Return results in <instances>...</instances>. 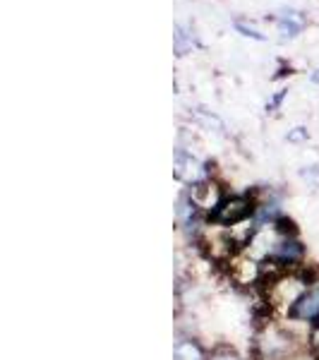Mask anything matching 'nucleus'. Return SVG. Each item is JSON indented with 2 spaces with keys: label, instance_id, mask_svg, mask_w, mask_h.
Wrapping results in <instances>:
<instances>
[{
  "label": "nucleus",
  "instance_id": "obj_6",
  "mask_svg": "<svg viewBox=\"0 0 319 360\" xmlns=\"http://www.w3.org/2000/svg\"><path fill=\"white\" fill-rule=\"evenodd\" d=\"M173 173H176V178L181 180V183L188 185V188H190V185L202 183V180H209V168L202 164L197 156L185 152V149H178V152H176Z\"/></svg>",
  "mask_w": 319,
  "mask_h": 360
},
{
  "label": "nucleus",
  "instance_id": "obj_9",
  "mask_svg": "<svg viewBox=\"0 0 319 360\" xmlns=\"http://www.w3.org/2000/svg\"><path fill=\"white\" fill-rule=\"evenodd\" d=\"M303 25H305V20L300 17V13H293V10H288V13H283L278 17V32H281L283 39L298 37Z\"/></svg>",
  "mask_w": 319,
  "mask_h": 360
},
{
  "label": "nucleus",
  "instance_id": "obj_1",
  "mask_svg": "<svg viewBox=\"0 0 319 360\" xmlns=\"http://www.w3.org/2000/svg\"><path fill=\"white\" fill-rule=\"evenodd\" d=\"M315 281V274L307 266H295V269L281 271L278 276L269 278L264 286V305L269 312H281L288 317V312L293 310L295 303L305 295L307 288Z\"/></svg>",
  "mask_w": 319,
  "mask_h": 360
},
{
  "label": "nucleus",
  "instance_id": "obj_18",
  "mask_svg": "<svg viewBox=\"0 0 319 360\" xmlns=\"http://www.w3.org/2000/svg\"><path fill=\"white\" fill-rule=\"evenodd\" d=\"M312 82H317V84H319V70H317L315 75H312Z\"/></svg>",
  "mask_w": 319,
  "mask_h": 360
},
{
  "label": "nucleus",
  "instance_id": "obj_5",
  "mask_svg": "<svg viewBox=\"0 0 319 360\" xmlns=\"http://www.w3.org/2000/svg\"><path fill=\"white\" fill-rule=\"evenodd\" d=\"M185 193L190 195L197 212L209 214V217H214V212H216V209L221 207V202L226 200L221 193V185L214 183V180H202V183H197V185H190Z\"/></svg>",
  "mask_w": 319,
  "mask_h": 360
},
{
  "label": "nucleus",
  "instance_id": "obj_4",
  "mask_svg": "<svg viewBox=\"0 0 319 360\" xmlns=\"http://www.w3.org/2000/svg\"><path fill=\"white\" fill-rule=\"evenodd\" d=\"M262 262H257L254 257H250L247 252H235L228 259V276L233 278V283L237 286H254V283L262 281Z\"/></svg>",
  "mask_w": 319,
  "mask_h": 360
},
{
  "label": "nucleus",
  "instance_id": "obj_2",
  "mask_svg": "<svg viewBox=\"0 0 319 360\" xmlns=\"http://www.w3.org/2000/svg\"><path fill=\"white\" fill-rule=\"evenodd\" d=\"M303 348L295 341V334L288 332L286 327L266 319L262 327L257 329L252 341V356L254 360H288Z\"/></svg>",
  "mask_w": 319,
  "mask_h": 360
},
{
  "label": "nucleus",
  "instance_id": "obj_7",
  "mask_svg": "<svg viewBox=\"0 0 319 360\" xmlns=\"http://www.w3.org/2000/svg\"><path fill=\"white\" fill-rule=\"evenodd\" d=\"M288 322L310 324V327L319 322V281L312 283L303 298L295 303L293 310L288 312Z\"/></svg>",
  "mask_w": 319,
  "mask_h": 360
},
{
  "label": "nucleus",
  "instance_id": "obj_10",
  "mask_svg": "<svg viewBox=\"0 0 319 360\" xmlns=\"http://www.w3.org/2000/svg\"><path fill=\"white\" fill-rule=\"evenodd\" d=\"M195 46V39L185 32L183 27H176V34H173V49H176L178 56H185L188 51H193Z\"/></svg>",
  "mask_w": 319,
  "mask_h": 360
},
{
  "label": "nucleus",
  "instance_id": "obj_14",
  "mask_svg": "<svg viewBox=\"0 0 319 360\" xmlns=\"http://www.w3.org/2000/svg\"><path fill=\"white\" fill-rule=\"evenodd\" d=\"M286 139H288V142H291V144H300V142H305V139H307V127H303V125L293 127V130H288Z\"/></svg>",
  "mask_w": 319,
  "mask_h": 360
},
{
  "label": "nucleus",
  "instance_id": "obj_12",
  "mask_svg": "<svg viewBox=\"0 0 319 360\" xmlns=\"http://www.w3.org/2000/svg\"><path fill=\"white\" fill-rule=\"evenodd\" d=\"M197 118H200L202 125L214 127L216 132H223V120L219 118V115H214V113H209V111H197Z\"/></svg>",
  "mask_w": 319,
  "mask_h": 360
},
{
  "label": "nucleus",
  "instance_id": "obj_3",
  "mask_svg": "<svg viewBox=\"0 0 319 360\" xmlns=\"http://www.w3.org/2000/svg\"><path fill=\"white\" fill-rule=\"evenodd\" d=\"M254 212H257V202L250 195H230L214 212L211 221L216 226H223V229H235V226L254 219Z\"/></svg>",
  "mask_w": 319,
  "mask_h": 360
},
{
  "label": "nucleus",
  "instance_id": "obj_13",
  "mask_svg": "<svg viewBox=\"0 0 319 360\" xmlns=\"http://www.w3.org/2000/svg\"><path fill=\"white\" fill-rule=\"evenodd\" d=\"M307 348H310L312 356L319 360V322L310 327V336H307Z\"/></svg>",
  "mask_w": 319,
  "mask_h": 360
},
{
  "label": "nucleus",
  "instance_id": "obj_15",
  "mask_svg": "<svg viewBox=\"0 0 319 360\" xmlns=\"http://www.w3.org/2000/svg\"><path fill=\"white\" fill-rule=\"evenodd\" d=\"M235 29L242 34V37H250V39H254V41H264V34H259L257 29H252V27L242 25V22H235Z\"/></svg>",
  "mask_w": 319,
  "mask_h": 360
},
{
  "label": "nucleus",
  "instance_id": "obj_16",
  "mask_svg": "<svg viewBox=\"0 0 319 360\" xmlns=\"http://www.w3.org/2000/svg\"><path fill=\"white\" fill-rule=\"evenodd\" d=\"M300 176H303L307 183L310 185H315V188H319V168H303V171H300Z\"/></svg>",
  "mask_w": 319,
  "mask_h": 360
},
{
  "label": "nucleus",
  "instance_id": "obj_8",
  "mask_svg": "<svg viewBox=\"0 0 319 360\" xmlns=\"http://www.w3.org/2000/svg\"><path fill=\"white\" fill-rule=\"evenodd\" d=\"M173 360H209V353L195 336H181L173 346Z\"/></svg>",
  "mask_w": 319,
  "mask_h": 360
},
{
  "label": "nucleus",
  "instance_id": "obj_17",
  "mask_svg": "<svg viewBox=\"0 0 319 360\" xmlns=\"http://www.w3.org/2000/svg\"><path fill=\"white\" fill-rule=\"evenodd\" d=\"M286 94H288L286 89H283V91H278V94H276L274 98H271L269 103H266V111H276V108L281 106V101H283V98H286Z\"/></svg>",
  "mask_w": 319,
  "mask_h": 360
},
{
  "label": "nucleus",
  "instance_id": "obj_11",
  "mask_svg": "<svg viewBox=\"0 0 319 360\" xmlns=\"http://www.w3.org/2000/svg\"><path fill=\"white\" fill-rule=\"evenodd\" d=\"M209 360H245V358L228 346H216L211 353H209Z\"/></svg>",
  "mask_w": 319,
  "mask_h": 360
}]
</instances>
